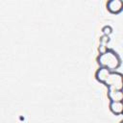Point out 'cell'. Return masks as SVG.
<instances>
[{"instance_id":"cell-1","label":"cell","mask_w":123,"mask_h":123,"mask_svg":"<svg viewBox=\"0 0 123 123\" xmlns=\"http://www.w3.org/2000/svg\"><path fill=\"white\" fill-rule=\"evenodd\" d=\"M95 79L104 84L108 89L123 90V74L117 71H111L104 67H99L95 72Z\"/></svg>"},{"instance_id":"cell-4","label":"cell","mask_w":123,"mask_h":123,"mask_svg":"<svg viewBox=\"0 0 123 123\" xmlns=\"http://www.w3.org/2000/svg\"><path fill=\"white\" fill-rule=\"evenodd\" d=\"M109 109L115 115L123 114V101H118V102L110 101Z\"/></svg>"},{"instance_id":"cell-2","label":"cell","mask_w":123,"mask_h":123,"mask_svg":"<svg viewBox=\"0 0 123 123\" xmlns=\"http://www.w3.org/2000/svg\"><path fill=\"white\" fill-rule=\"evenodd\" d=\"M96 62L100 67L107 68L111 71H116L122 63L119 54L111 48H107L105 51L100 53L96 58Z\"/></svg>"},{"instance_id":"cell-6","label":"cell","mask_w":123,"mask_h":123,"mask_svg":"<svg viewBox=\"0 0 123 123\" xmlns=\"http://www.w3.org/2000/svg\"><path fill=\"white\" fill-rule=\"evenodd\" d=\"M119 123H123V119H122V120H121V121H120Z\"/></svg>"},{"instance_id":"cell-5","label":"cell","mask_w":123,"mask_h":123,"mask_svg":"<svg viewBox=\"0 0 123 123\" xmlns=\"http://www.w3.org/2000/svg\"><path fill=\"white\" fill-rule=\"evenodd\" d=\"M108 98L110 101H123V90L120 89H108Z\"/></svg>"},{"instance_id":"cell-3","label":"cell","mask_w":123,"mask_h":123,"mask_svg":"<svg viewBox=\"0 0 123 123\" xmlns=\"http://www.w3.org/2000/svg\"><path fill=\"white\" fill-rule=\"evenodd\" d=\"M106 7L111 13H120L123 11V0H109L106 3Z\"/></svg>"}]
</instances>
